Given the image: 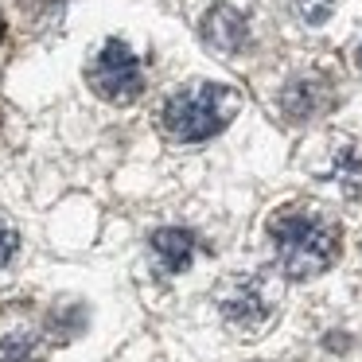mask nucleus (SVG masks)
Instances as JSON below:
<instances>
[{"mask_svg":"<svg viewBox=\"0 0 362 362\" xmlns=\"http://www.w3.org/2000/svg\"><path fill=\"white\" fill-rule=\"evenodd\" d=\"M276 265L292 281H312L327 273L339 257V226L315 211H281L269 222Z\"/></svg>","mask_w":362,"mask_h":362,"instance_id":"f257e3e1","label":"nucleus"},{"mask_svg":"<svg viewBox=\"0 0 362 362\" xmlns=\"http://www.w3.org/2000/svg\"><path fill=\"white\" fill-rule=\"evenodd\" d=\"M238 113V94L230 86H214V82H191L180 86L160 110V125L172 141L180 144H199L218 136Z\"/></svg>","mask_w":362,"mask_h":362,"instance_id":"f03ea898","label":"nucleus"},{"mask_svg":"<svg viewBox=\"0 0 362 362\" xmlns=\"http://www.w3.org/2000/svg\"><path fill=\"white\" fill-rule=\"evenodd\" d=\"M218 312L238 335H261L276 320V288L261 273H242L222 284Z\"/></svg>","mask_w":362,"mask_h":362,"instance_id":"7ed1b4c3","label":"nucleus"},{"mask_svg":"<svg viewBox=\"0 0 362 362\" xmlns=\"http://www.w3.org/2000/svg\"><path fill=\"white\" fill-rule=\"evenodd\" d=\"M86 82L102 102H113V105H129L141 98L144 90V71H141V59L133 55V47L121 40H110L102 51L94 55L86 71Z\"/></svg>","mask_w":362,"mask_h":362,"instance_id":"20e7f679","label":"nucleus"},{"mask_svg":"<svg viewBox=\"0 0 362 362\" xmlns=\"http://www.w3.org/2000/svg\"><path fill=\"white\" fill-rule=\"evenodd\" d=\"M331 82L327 78H296L288 90H284V98H281V110H284V117H292V121H312V117H320V113H327L331 110Z\"/></svg>","mask_w":362,"mask_h":362,"instance_id":"39448f33","label":"nucleus"},{"mask_svg":"<svg viewBox=\"0 0 362 362\" xmlns=\"http://www.w3.org/2000/svg\"><path fill=\"white\" fill-rule=\"evenodd\" d=\"M203 35H206V43H211L214 51H222V55H234V51H242L245 43H250L245 16L238 8H230V4H214V8L206 12L203 16Z\"/></svg>","mask_w":362,"mask_h":362,"instance_id":"423d86ee","label":"nucleus"},{"mask_svg":"<svg viewBox=\"0 0 362 362\" xmlns=\"http://www.w3.org/2000/svg\"><path fill=\"white\" fill-rule=\"evenodd\" d=\"M152 253H156V265L164 269L168 276L172 273H183L195 257V234L183 226H164L152 234Z\"/></svg>","mask_w":362,"mask_h":362,"instance_id":"0eeeda50","label":"nucleus"},{"mask_svg":"<svg viewBox=\"0 0 362 362\" xmlns=\"http://www.w3.org/2000/svg\"><path fill=\"white\" fill-rule=\"evenodd\" d=\"M43 358V343L32 331H16V335L0 339V362H40Z\"/></svg>","mask_w":362,"mask_h":362,"instance_id":"6e6552de","label":"nucleus"},{"mask_svg":"<svg viewBox=\"0 0 362 362\" xmlns=\"http://www.w3.org/2000/svg\"><path fill=\"white\" fill-rule=\"evenodd\" d=\"M16 245H20L16 230H8L4 222H0V265H8V261H12V253H16Z\"/></svg>","mask_w":362,"mask_h":362,"instance_id":"1a4fd4ad","label":"nucleus"},{"mask_svg":"<svg viewBox=\"0 0 362 362\" xmlns=\"http://www.w3.org/2000/svg\"><path fill=\"white\" fill-rule=\"evenodd\" d=\"M0 35H4V24H0Z\"/></svg>","mask_w":362,"mask_h":362,"instance_id":"9d476101","label":"nucleus"},{"mask_svg":"<svg viewBox=\"0 0 362 362\" xmlns=\"http://www.w3.org/2000/svg\"><path fill=\"white\" fill-rule=\"evenodd\" d=\"M358 63H362V51H358Z\"/></svg>","mask_w":362,"mask_h":362,"instance_id":"9b49d317","label":"nucleus"}]
</instances>
